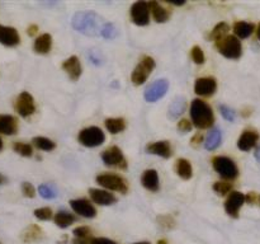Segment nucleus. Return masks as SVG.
I'll return each instance as SVG.
<instances>
[{"instance_id":"nucleus-22","label":"nucleus","mask_w":260,"mask_h":244,"mask_svg":"<svg viewBox=\"0 0 260 244\" xmlns=\"http://www.w3.org/2000/svg\"><path fill=\"white\" fill-rule=\"evenodd\" d=\"M33 48L37 53H41V55H46L51 51L52 48V37L48 33H43L40 37L36 38L35 45H33Z\"/></svg>"},{"instance_id":"nucleus-5","label":"nucleus","mask_w":260,"mask_h":244,"mask_svg":"<svg viewBox=\"0 0 260 244\" xmlns=\"http://www.w3.org/2000/svg\"><path fill=\"white\" fill-rule=\"evenodd\" d=\"M78 140L84 146L95 147L103 144L104 140H106V135H104V132L99 127L90 126L79 132Z\"/></svg>"},{"instance_id":"nucleus-48","label":"nucleus","mask_w":260,"mask_h":244,"mask_svg":"<svg viewBox=\"0 0 260 244\" xmlns=\"http://www.w3.org/2000/svg\"><path fill=\"white\" fill-rule=\"evenodd\" d=\"M37 32H38V27L36 24H30L27 29V33L30 36V37H33L35 35H37Z\"/></svg>"},{"instance_id":"nucleus-49","label":"nucleus","mask_w":260,"mask_h":244,"mask_svg":"<svg viewBox=\"0 0 260 244\" xmlns=\"http://www.w3.org/2000/svg\"><path fill=\"white\" fill-rule=\"evenodd\" d=\"M91 239H80V238H75L73 239V244H90Z\"/></svg>"},{"instance_id":"nucleus-15","label":"nucleus","mask_w":260,"mask_h":244,"mask_svg":"<svg viewBox=\"0 0 260 244\" xmlns=\"http://www.w3.org/2000/svg\"><path fill=\"white\" fill-rule=\"evenodd\" d=\"M217 89V83L213 78H200L197 79L194 85V92L198 96L210 97L213 96Z\"/></svg>"},{"instance_id":"nucleus-45","label":"nucleus","mask_w":260,"mask_h":244,"mask_svg":"<svg viewBox=\"0 0 260 244\" xmlns=\"http://www.w3.org/2000/svg\"><path fill=\"white\" fill-rule=\"evenodd\" d=\"M89 56H90L91 61H93L94 64H96V65H101V64H102V56H101V53L98 52V51H96V50L90 51Z\"/></svg>"},{"instance_id":"nucleus-10","label":"nucleus","mask_w":260,"mask_h":244,"mask_svg":"<svg viewBox=\"0 0 260 244\" xmlns=\"http://www.w3.org/2000/svg\"><path fill=\"white\" fill-rule=\"evenodd\" d=\"M132 22L136 25H147L150 22V8L149 3L136 2L129 10Z\"/></svg>"},{"instance_id":"nucleus-11","label":"nucleus","mask_w":260,"mask_h":244,"mask_svg":"<svg viewBox=\"0 0 260 244\" xmlns=\"http://www.w3.org/2000/svg\"><path fill=\"white\" fill-rule=\"evenodd\" d=\"M168 89H169V81L167 79H159V80L154 81L151 85L147 86L144 94L145 99L147 102L154 103V102L159 101V99H161L167 94Z\"/></svg>"},{"instance_id":"nucleus-33","label":"nucleus","mask_w":260,"mask_h":244,"mask_svg":"<svg viewBox=\"0 0 260 244\" xmlns=\"http://www.w3.org/2000/svg\"><path fill=\"white\" fill-rule=\"evenodd\" d=\"M13 149H14L15 152H18L19 155L25 158H29L33 155V149L29 144H25V142L17 141L13 144Z\"/></svg>"},{"instance_id":"nucleus-3","label":"nucleus","mask_w":260,"mask_h":244,"mask_svg":"<svg viewBox=\"0 0 260 244\" xmlns=\"http://www.w3.org/2000/svg\"><path fill=\"white\" fill-rule=\"evenodd\" d=\"M218 51H220L221 55H223L228 58H239L243 53V46H241L240 40L235 36H226L223 40L218 41L216 43Z\"/></svg>"},{"instance_id":"nucleus-6","label":"nucleus","mask_w":260,"mask_h":244,"mask_svg":"<svg viewBox=\"0 0 260 244\" xmlns=\"http://www.w3.org/2000/svg\"><path fill=\"white\" fill-rule=\"evenodd\" d=\"M96 182L102 186V187L107 188L111 191H117L119 193H127L128 192V185H127L126 179L121 175L111 174V173H104V174H99L96 177Z\"/></svg>"},{"instance_id":"nucleus-13","label":"nucleus","mask_w":260,"mask_h":244,"mask_svg":"<svg viewBox=\"0 0 260 244\" xmlns=\"http://www.w3.org/2000/svg\"><path fill=\"white\" fill-rule=\"evenodd\" d=\"M70 206L78 215L83 216V218H95L96 210L88 200L85 198H78V200H71Z\"/></svg>"},{"instance_id":"nucleus-8","label":"nucleus","mask_w":260,"mask_h":244,"mask_svg":"<svg viewBox=\"0 0 260 244\" xmlns=\"http://www.w3.org/2000/svg\"><path fill=\"white\" fill-rule=\"evenodd\" d=\"M102 160L108 167H116L121 168V169H126L127 168L126 158L123 157L118 146H111L104 150L103 154H102Z\"/></svg>"},{"instance_id":"nucleus-43","label":"nucleus","mask_w":260,"mask_h":244,"mask_svg":"<svg viewBox=\"0 0 260 244\" xmlns=\"http://www.w3.org/2000/svg\"><path fill=\"white\" fill-rule=\"evenodd\" d=\"M178 130H179L182 134H187V132H189L190 130H192V122H189L185 118L180 119V121L178 122Z\"/></svg>"},{"instance_id":"nucleus-42","label":"nucleus","mask_w":260,"mask_h":244,"mask_svg":"<svg viewBox=\"0 0 260 244\" xmlns=\"http://www.w3.org/2000/svg\"><path fill=\"white\" fill-rule=\"evenodd\" d=\"M22 192H23V195L28 198H33L36 196L35 187H33L32 183H29V182L22 183Z\"/></svg>"},{"instance_id":"nucleus-30","label":"nucleus","mask_w":260,"mask_h":244,"mask_svg":"<svg viewBox=\"0 0 260 244\" xmlns=\"http://www.w3.org/2000/svg\"><path fill=\"white\" fill-rule=\"evenodd\" d=\"M104 124H106L107 130L113 135L119 134L126 129V121L123 118H107Z\"/></svg>"},{"instance_id":"nucleus-12","label":"nucleus","mask_w":260,"mask_h":244,"mask_svg":"<svg viewBox=\"0 0 260 244\" xmlns=\"http://www.w3.org/2000/svg\"><path fill=\"white\" fill-rule=\"evenodd\" d=\"M245 202V195L239 191H233L225 202V210L231 218H239V211Z\"/></svg>"},{"instance_id":"nucleus-27","label":"nucleus","mask_w":260,"mask_h":244,"mask_svg":"<svg viewBox=\"0 0 260 244\" xmlns=\"http://www.w3.org/2000/svg\"><path fill=\"white\" fill-rule=\"evenodd\" d=\"M53 220H55V224L58 226V228L65 229V228H69L71 224L75 223L76 218L73 215V214L62 210V211H58V212L56 214Z\"/></svg>"},{"instance_id":"nucleus-18","label":"nucleus","mask_w":260,"mask_h":244,"mask_svg":"<svg viewBox=\"0 0 260 244\" xmlns=\"http://www.w3.org/2000/svg\"><path fill=\"white\" fill-rule=\"evenodd\" d=\"M62 69L66 71L69 76H70L71 80L76 81L80 78L81 73H83V69H81V64L79 61V58L76 56H71L68 60L63 61Z\"/></svg>"},{"instance_id":"nucleus-29","label":"nucleus","mask_w":260,"mask_h":244,"mask_svg":"<svg viewBox=\"0 0 260 244\" xmlns=\"http://www.w3.org/2000/svg\"><path fill=\"white\" fill-rule=\"evenodd\" d=\"M221 144V131L217 129V127H215V129H212L210 131V134H208L207 139H206V142H205V147L207 150H210V151H212V150L217 149L218 146H220Z\"/></svg>"},{"instance_id":"nucleus-54","label":"nucleus","mask_w":260,"mask_h":244,"mask_svg":"<svg viewBox=\"0 0 260 244\" xmlns=\"http://www.w3.org/2000/svg\"><path fill=\"white\" fill-rule=\"evenodd\" d=\"M3 150V140H2V137H0V151H2Z\"/></svg>"},{"instance_id":"nucleus-56","label":"nucleus","mask_w":260,"mask_h":244,"mask_svg":"<svg viewBox=\"0 0 260 244\" xmlns=\"http://www.w3.org/2000/svg\"><path fill=\"white\" fill-rule=\"evenodd\" d=\"M259 203H260V196H259Z\"/></svg>"},{"instance_id":"nucleus-25","label":"nucleus","mask_w":260,"mask_h":244,"mask_svg":"<svg viewBox=\"0 0 260 244\" xmlns=\"http://www.w3.org/2000/svg\"><path fill=\"white\" fill-rule=\"evenodd\" d=\"M42 236H43V231L40 226L30 225V226H28L24 231H23L22 240L24 241V243H33V241L40 240Z\"/></svg>"},{"instance_id":"nucleus-26","label":"nucleus","mask_w":260,"mask_h":244,"mask_svg":"<svg viewBox=\"0 0 260 244\" xmlns=\"http://www.w3.org/2000/svg\"><path fill=\"white\" fill-rule=\"evenodd\" d=\"M175 170H177L178 175L184 180L190 179L193 175L192 165H190L189 160L187 159H178L177 165H175Z\"/></svg>"},{"instance_id":"nucleus-32","label":"nucleus","mask_w":260,"mask_h":244,"mask_svg":"<svg viewBox=\"0 0 260 244\" xmlns=\"http://www.w3.org/2000/svg\"><path fill=\"white\" fill-rule=\"evenodd\" d=\"M32 142H33V145L37 147V149L45 150V151H51V150H53L56 147V144L52 141V140L47 139V137H43V136L33 137Z\"/></svg>"},{"instance_id":"nucleus-37","label":"nucleus","mask_w":260,"mask_h":244,"mask_svg":"<svg viewBox=\"0 0 260 244\" xmlns=\"http://www.w3.org/2000/svg\"><path fill=\"white\" fill-rule=\"evenodd\" d=\"M190 56H192V60L194 61L197 65H202L205 64V53H203L202 48L200 46H194V47L190 50Z\"/></svg>"},{"instance_id":"nucleus-50","label":"nucleus","mask_w":260,"mask_h":244,"mask_svg":"<svg viewBox=\"0 0 260 244\" xmlns=\"http://www.w3.org/2000/svg\"><path fill=\"white\" fill-rule=\"evenodd\" d=\"M255 158H256V160H258V162L260 163V145H259L258 149H256V151H255Z\"/></svg>"},{"instance_id":"nucleus-39","label":"nucleus","mask_w":260,"mask_h":244,"mask_svg":"<svg viewBox=\"0 0 260 244\" xmlns=\"http://www.w3.org/2000/svg\"><path fill=\"white\" fill-rule=\"evenodd\" d=\"M157 223L161 226L162 229H173L175 226V220L174 218H172L170 215H161L157 218Z\"/></svg>"},{"instance_id":"nucleus-40","label":"nucleus","mask_w":260,"mask_h":244,"mask_svg":"<svg viewBox=\"0 0 260 244\" xmlns=\"http://www.w3.org/2000/svg\"><path fill=\"white\" fill-rule=\"evenodd\" d=\"M35 216L38 220L47 221L52 219V210L50 207H41L35 210Z\"/></svg>"},{"instance_id":"nucleus-24","label":"nucleus","mask_w":260,"mask_h":244,"mask_svg":"<svg viewBox=\"0 0 260 244\" xmlns=\"http://www.w3.org/2000/svg\"><path fill=\"white\" fill-rule=\"evenodd\" d=\"M150 13H151L152 18L155 19V22L157 23H165L168 22L170 17V13L168 12V9H165L164 7L159 4L157 2H150L149 3Z\"/></svg>"},{"instance_id":"nucleus-20","label":"nucleus","mask_w":260,"mask_h":244,"mask_svg":"<svg viewBox=\"0 0 260 244\" xmlns=\"http://www.w3.org/2000/svg\"><path fill=\"white\" fill-rule=\"evenodd\" d=\"M141 182L142 186H144L146 190L151 191V192H157V191H159V174H157V172L155 169L145 170L144 174H142Z\"/></svg>"},{"instance_id":"nucleus-31","label":"nucleus","mask_w":260,"mask_h":244,"mask_svg":"<svg viewBox=\"0 0 260 244\" xmlns=\"http://www.w3.org/2000/svg\"><path fill=\"white\" fill-rule=\"evenodd\" d=\"M229 29H230V28H229V24H228V23H225V22L218 23V24L216 25L215 28H213L212 32H211V35H210V40L215 41V42L217 43L218 41L223 40V38H225L226 36H228Z\"/></svg>"},{"instance_id":"nucleus-28","label":"nucleus","mask_w":260,"mask_h":244,"mask_svg":"<svg viewBox=\"0 0 260 244\" xmlns=\"http://www.w3.org/2000/svg\"><path fill=\"white\" fill-rule=\"evenodd\" d=\"M254 28H255V25L253 23L240 20V22H236L234 24V32L239 38H248L254 32Z\"/></svg>"},{"instance_id":"nucleus-51","label":"nucleus","mask_w":260,"mask_h":244,"mask_svg":"<svg viewBox=\"0 0 260 244\" xmlns=\"http://www.w3.org/2000/svg\"><path fill=\"white\" fill-rule=\"evenodd\" d=\"M157 244H168V240L167 239H161V240L157 241Z\"/></svg>"},{"instance_id":"nucleus-35","label":"nucleus","mask_w":260,"mask_h":244,"mask_svg":"<svg viewBox=\"0 0 260 244\" xmlns=\"http://www.w3.org/2000/svg\"><path fill=\"white\" fill-rule=\"evenodd\" d=\"M117 36H118V29H117L116 25L113 23L107 22L103 28V32H102V37L107 38V40H113Z\"/></svg>"},{"instance_id":"nucleus-52","label":"nucleus","mask_w":260,"mask_h":244,"mask_svg":"<svg viewBox=\"0 0 260 244\" xmlns=\"http://www.w3.org/2000/svg\"><path fill=\"white\" fill-rule=\"evenodd\" d=\"M4 182H5V178L3 177L2 174H0V185H3V183H4Z\"/></svg>"},{"instance_id":"nucleus-57","label":"nucleus","mask_w":260,"mask_h":244,"mask_svg":"<svg viewBox=\"0 0 260 244\" xmlns=\"http://www.w3.org/2000/svg\"><path fill=\"white\" fill-rule=\"evenodd\" d=\"M0 244H2V241H0Z\"/></svg>"},{"instance_id":"nucleus-47","label":"nucleus","mask_w":260,"mask_h":244,"mask_svg":"<svg viewBox=\"0 0 260 244\" xmlns=\"http://www.w3.org/2000/svg\"><path fill=\"white\" fill-rule=\"evenodd\" d=\"M202 141H203V135L201 134V132H197V134L192 137V140H190L192 145H194V146H200V145L202 144Z\"/></svg>"},{"instance_id":"nucleus-2","label":"nucleus","mask_w":260,"mask_h":244,"mask_svg":"<svg viewBox=\"0 0 260 244\" xmlns=\"http://www.w3.org/2000/svg\"><path fill=\"white\" fill-rule=\"evenodd\" d=\"M190 118H192L193 125L200 130L210 129L213 126L215 122V116L213 111L207 102L202 99H194L190 104Z\"/></svg>"},{"instance_id":"nucleus-4","label":"nucleus","mask_w":260,"mask_h":244,"mask_svg":"<svg viewBox=\"0 0 260 244\" xmlns=\"http://www.w3.org/2000/svg\"><path fill=\"white\" fill-rule=\"evenodd\" d=\"M212 165L216 172L225 179H235L239 175L238 165L228 157H215L212 159Z\"/></svg>"},{"instance_id":"nucleus-19","label":"nucleus","mask_w":260,"mask_h":244,"mask_svg":"<svg viewBox=\"0 0 260 244\" xmlns=\"http://www.w3.org/2000/svg\"><path fill=\"white\" fill-rule=\"evenodd\" d=\"M18 131V119L10 114H0V134L15 135Z\"/></svg>"},{"instance_id":"nucleus-17","label":"nucleus","mask_w":260,"mask_h":244,"mask_svg":"<svg viewBox=\"0 0 260 244\" xmlns=\"http://www.w3.org/2000/svg\"><path fill=\"white\" fill-rule=\"evenodd\" d=\"M89 195H90V198L94 202L98 203V205L101 206H109L117 202L116 196L112 195L108 191L98 190V188H90V190H89Z\"/></svg>"},{"instance_id":"nucleus-46","label":"nucleus","mask_w":260,"mask_h":244,"mask_svg":"<svg viewBox=\"0 0 260 244\" xmlns=\"http://www.w3.org/2000/svg\"><path fill=\"white\" fill-rule=\"evenodd\" d=\"M245 201L248 203H250V205H253V203L258 202V201H259V196L256 195V193L250 192V193H248V195L245 196Z\"/></svg>"},{"instance_id":"nucleus-53","label":"nucleus","mask_w":260,"mask_h":244,"mask_svg":"<svg viewBox=\"0 0 260 244\" xmlns=\"http://www.w3.org/2000/svg\"><path fill=\"white\" fill-rule=\"evenodd\" d=\"M132 244H151L149 241H139V243H132Z\"/></svg>"},{"instance_id":"nucleus-9","label":"nucleus","mask_w":260,"mask_h":244,"mask_svg":"<svg viewBox=\"0 0 260 244\" xmlns=\"http://www.w3.org/2000/svg\"><path fill=\"white\" fill-rule=\"evenodd\" d=\"M14 107H15V111L18 112V114L24 117V118L32 116V114L36 112L35 99H33V97L30 96L28 92H22V93L17 97Z\"/></svg>"},{"instance_id":"nucleus-14","label":"nucleus","mask_w":260,"mask_h":244,"mask_svg":"<svg viewBox=\"0 0 260 244\" xmlns=\"http://www.w3.org/2000/svg\"><path fill=\"white\" fill-rule=\"evenodd\" d=\"M20 36L18 30L13 27L0 24V43L8 47H14L19 45Z\"/></svg>"},{"instance_id":"nucleus-1","label":"nucleus","mask_w":260,"mask_h":244,"mask_svg":"<svg viewBox=\"0 0 260 244\" xmlns=\"http://www.w3.org/2000/svg\"><path fill=\"white\" fill-rule=\"evenodd\" d=\"M107 22H104L101 15L96 14L95 12H79L73 17L71 24L78 32L83 35L89 36V37H98L102 36L103 28Z\"/></svg>"},{"instance_id":"nucleus-55","label":"nucleus","mask_w":260,"mask_h":244,"mask_svg":"<svg viewBox=\"0 0 260 244\" xmlns=\"http://www.w3.org/2000/svg\"><path fill=\"white\" fill-rule=\"evenodd\" d=\"M256 33H258V38L260 40V24H259V27H258V30H256Z\"/></svg>"},{"instance_id":"nucleus-34","label":"nucleus","mask_w":260,"mask_h":244,"mask_svg":"<svg viewBox=\"0 0 260 244\" xmlns=\"http://www.w3.org/2000/svg\"><path fill=\"white\" fill-rule=\"evenodd\" d=\"M38 192H40V195L42 196L43 198H46V200H52V198H55L56 196H57L55 188L50 185H41L40 187H38Z\"/></svg>"},{"instance_id":"nucleus-21","label":"nucleus","mask_w":260,"mask_h":244,"mask_svg":"<svg viewBox=\"0 0 260 244\" xmlns=\"http://www.w3.org/2000/svg\"><path fill=\"white\" fill-rule=\"evenodd\" d=\"M147 152L150 154H155V155H159V157L168 158L172 157L173 151H172V146H170L169 141H156V142H152V144H149L146 146Z\"/></svg>"},{"instance_id":"nucleus-16","label":"nucleus","mask_w":260,"mask_h":244,"mask_svg":"<svg viewBox=\"0 0 260 244\" xmlns=\"http://www.w3.org/2000/svg\"><path fill=\"white\" fill-rule=\"evenodd\" d=\"M259 140V134L255 130L248 129L240 135L238 141V147L241 151H249V150L253 149L256 145Z\"/></svg>"},{"instance_id":"nucleus-36","label":"nucleus","mask_w":260,"mask_h":244,"mask_svg":"<svg viewBox=\"0 0 260 244\" xmlns=\"http://www.w3.org/2000/svg\"><path fill=\"white\" fill-rule=\"evenodd\" d=\"M213 190H215L218 195L225 196L228 195V193L233 192V185L229 182H216L215 185H213Z\"/></svg>"},{"instance_id":"nucleus-7","label":"nucleus","mask_w":260,"mask_h":244,"mask_svg":"<svg viewBox=\"0 0 260 244\" xmlns=\"http://www.w3.org/2000/svg\"><path fill=\"white\" fill-rule=\"evenodd\" d=\"M155 68V61L154 58L150 57V56H144V57L140 60L139 65L135 68L134 73H132L131 80L135 85H141L145 81L147 80V78L150 76L151 71Z\"/></svg>"},{"instance_id":"nucleus-41","label":"nucleus","mask_w":260,"mask_h":244,"mask_svg":"<svg viewBox=\"0 0 260 244\" xmlns=\"http://www.w3.org/2000/svg\"><path fill=\"white\" fill-rule=\"evenodd\" d=\"M220 111H221V114L223 116V118L228 119V121L230 122H234L236 118V113L234 112V109H231L230 107L228 106H221L220 107Z\"/></svg>"},{"instance_id":"nucleus-38","label":"nucleus","mask_w":260,"mask_h":244,"mask_svg":"<svg viewBox=\"0 0 260 244\" xmlns=\"http://www.w3.org/2000/svg\"><path fill=\"white\" fill-rule=\"evenodd\" d=\"M91 229L89 226H79V228L74 229L73 234L75 235V238L80 239H91Z\"/></svg>"},{"instance_id":"nucleus-44","label":"nucleus","mask_w":260,"mask_h":244,"mask_svg":"<svg viewBox=\"0 0 260 244\" xmlns=\"http://www.w3.org/2000/svg\"><path fill=\"white\" fill-rule=\"evenodd\" d=\"M90 244H117L108 238H91Z\"/></svg>"},{"instance_id":"nucleus-23","label":"nucleus","mask_w":260,"mask_h":244,"mask_svg":"<svg viewBox=\"0 0 260 244\" xmlns=\"http://www.w3.org/2000/svg\"><path fill=\"white\" fill-rule=\"evenodd\" d=\"M185 108H187V102H185L184 97H177L169 106L168 117H169L170 119H177L178 117L182 116V114L184 113Z\"/></svg>"}]
</instances>
